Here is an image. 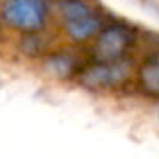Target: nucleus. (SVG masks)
<instances>
[{
  "mask_svg": "<svg viewBox=\"0 0 159 159\" xmlns=\"http://www.w3.org/2000/svg\"><path fill=\"white\" fill-rule=\"evenodd\" d=\"M60 17L66 36L77 43L88 41L103 30L98 11L83 0H64L60 4Z\"/></svg>",
  "mask_w": 159,
  "mask_h": 159,
  "instance_id": "f257e3e1",
  "label": "nucleus"
},
{
  "mask_svg": "<svg viewBox=\"0 0 159 159\" xmlns=\"http://www.w3.org/2000/svg\"><path fill=\"white\" fill-rule=\"evenodd\" d=\"M133 75V66L127 58L112 60V62H98L84 66L83 71L77 75L81 86L88 90H114L124 86Z\"/></svg>",
  "mask_w": 159,
  "mask_h": 159,
  "instance_id": "f03ea898",
  "label": "nucleus"
},
{
  "mask_svg": "<svg viewBox=\"0 0 159 159\" xmlns=\"http://www.w3.org/2000/svg\"><path fill=\"white\" fill-rule=\"evenodd\" d=\"M0 17L13 30L34 34L45 26L47 10L43 0H4L0 6Z\"/></svg>",
  "mask_w": 159,
  "mask_h": 159,
  "instance_id": "7ed1b4c3",
  "label": "nucleus"
},
{
  "mask_svg": "<svg viewBox=\"0 0 159 159\" xmlns=\"http://www.w3.org/2000/svg\"><path fill=\"white\" fill-rule=\"evenodd\" d=\"M133 41L135 36L127 26L124 25L103 26V30L94 38V45H92L94 60L98 62L124 60L129 49L133 47Z\"/></svg>",
  "mask_w": 159,
  "mask_h": 159,
  "instance_id": "20e7f679",
  "label": "nucleus"
},
{
  "mask_svg": "<svg viewBox=\"0 0 159 159\" xmlns=\"http://www.w3.org/2000/svg\"><path fill=\"white\" fill-rule=\"evenodd\" d=\"M45 71L51 73L52 77L58 79H67L71 75H79L83 71L84 66H81V60L75 52H67V51H60V52H51L45 58L43 64Z\"/></svg>",
  "mask_w": 159,
  "mask_h": 159,
  "instance_id": "39448f33",
  "label": "nucleus"
},
{
  "mask_svg": "<svg viewBox=\"0 0 159 159\" xmlns=\"http://www.w3.org/2000/svg\"><path fill=\"white\" fill-rule=\"evenodd\" d=\"M139 90L148 98H159V54L148 56L137 67Z\"/></svg>",
  "mask_w": 159,
  "mask_h": 159,
  "instance_id": "423d86ee",
  "label": "nucleus"
},
{
  "mask_svg": "<svg viewBox=\"0 0 159 159\" xmlns=\"http://www.w3.org/2000/svg\"><path fill=\"white\" fill-rule=\"evenodd\" d=\"M62 2H64V0H62Z\"/></svg>",
  "mask_w": 159,
  "mask_h": 159,
  "instance_id": "0eeeda50",
  "label": "nucleus"
}]
</instances>
